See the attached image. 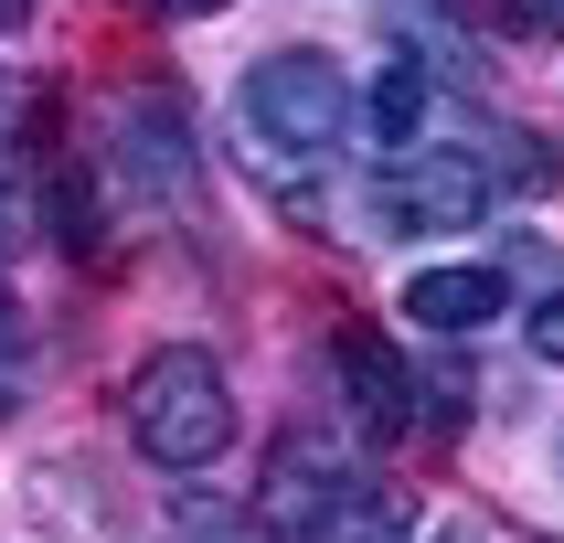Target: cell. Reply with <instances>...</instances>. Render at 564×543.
<instances>
[{"label":"cell","mask_w":564,"mask_h":543,"mask_svg":"<svg viewBox=\"0 0 564 543\" xmlns=\"http://www.w3.org/2000/svg\"><path fill=\"white\" fill-rule=\"evenodd\" d=\"M160 11H171V22H203V11H224V0H160Z\"/></svg>","instance_id":"cell-18"},{"label":"cell","mask_w":564,"mask_h":543,"mask_svg":"<svg viewBox=\"0 0 564 543\" xmlns=\"http://www.w3.org/2000/svg\"><path fill=\"white\" fill-rule=\"evenodd\" d=\"M341 383H351V415H362L373 437H405L415 426V373L383 341H341Z\"/></svg>","instance_id":"cell-8"},{"label":"cell","mask_w":564,"mask_h":543,"mask_svg":"<svg viewBox=\"0 0 564 543\" xmlns=\"http://www.w3.org/2000/svg\"><path fill=\"white\" fill-rule=\"evenodd\" d=\"M447 118V75H426V64H383L373 75V96H362V139L373 150H426V128Z\"/></svg>","instance_id":"cell-7"},{"label":"cell","mask_w":564,"mask_h":543,"mask_svg":"<svg viewBox=\"0 0 564 543\" xmlns=\"http://www.w3.org/2000/svg\"><path fill=\"white\" fill-rule=\"evenodd\" d=\"M43 128H54V86H43L32 64H0V150H22Z\"/></svg>","instance_id":"cell-9"},{"label":"cell","mask_w":564,"mask_h":543,"mask_svg":"<svg viewBox=\"0 0 564 543\" xmlns=\"http://www.w3.org/2000/svg\"><path fill=\"white\" fill-rule=\"evenodd\" d=\"M373 479H362V458H351L341 437H319V426H288L278 447H267V479H256V533L267 543H319L330 522H341L351 501H362Z\"/></svg>","instance_id":"cell-3"},{"label":"cell","mask_w":564,"mask_h":543,"mask_svg":"<svg viewBox=\"0 0 564 543\" xmlns=\"http://www.w3.org/2000/svg\"><path fill=\"white\" fill-rule=\"evenodd\" d=\"M533 351H543V362H564V298H543V309H533Z\"/></svg>","instance_id":"cell-16"},{"label":"cell","mask_w":564,"mask_h":543,"mask_svg":"<svg viewBox=\"0 0 564 543\" xmlns=\"http://www.w3.org/2000/svg\"><path fill=\"white\" fill-rule=\"evenodd\" d=\"M32 394V330H22V309H11V287H0V415Z\"/></svg>","instance_id":"cell-11"},{"label":"cell","mask_w":564,"mask_h":543,"mask_svg":"<svg viewBox=\"0 0 564 543\" xmlns=\"http://www.w3.org/2000/svg\"><path fill=\"white\" fill-rule=\"evenodd\" d=\"M32 22V0H0V32H22Z\"/></svg>","instance_id":"cell-19"},{"label":"cell","mask_w":564,"mask_h":543,"mask_svg":"<svg viewBox=\"0 0 564 543\" xmlns=\"http://www.w3.org/2000/svg\"><path fill=\"white\" fill-rule=\"evenodd\" d=\"M479 214H490V171L469 150H405V160H383L362 235H469Z\"/></svg>","instance_id":"cell-4"},{"label":"cell","mask_w":564,"mask_h":543,"mask_svg":"<svg viewBox=\"0 0 564 543\" xmlns=\"http://www.w3.org/2000/svg\"><path fill=\"white\" fill-rule=\"evenodd\" d=\"M22 235H32V192H22V182H11V171H0V256L22 246Z\"/></svg>","instance_id":"cell-14"},{"label":"cell","mask_w":564,"mask_h":543,"mask_svg":"<svg viewBox=\"0 0 564 543\" xmlns=\"http://www.w3.org/2000/svg\"><path fill=\"white\" fill-rule=\"evenodd\" d=\"M394 32H415V43H437V54H426V75H447V64H469V32L447 22V0H394Z\"/></svg>","instance_id":"cell-10"},{"label":"cell","mask_w":564,"mask_h":543,"mask_svg":"<svg viewBox=\"0 0 564 543\" xmlns=\"http://www.w3.org/2000/svg\"><path fill=\"white\" fill-rule=\"evenodd\" d=\"M128 447L150 469H171V479L214 469L224 447H235V383H224V362L203 341H160L128 373Z\"/></svg>","instance_id":"cell-1"},{"label":"cell","mask_w":564,"mask_h":543,"mask_svg":"<svg viewBox=\"0 0 564 543\" xmlns=\"http://www.w3.org/2000/svg\"><path fill=\"white\" fill-rule=\"evenodd\" d=\"M107 171H118V192L139 203V214H171L192 192V118L171 86H139L118 96V139H107Z\"/></svg>","instance_id":"cell-5"},{"label":"cell","mask_w":564,"mask_h":543,"mask_svg":"<svg viewBox=\"0 0 564 543\" xmlns=\"http://www.w3.org/2000/svg\"><path fill=\"white\" fill-rule=\"evenodd\" d=\"M235 128H246V160H267V182H288L299 160H330L362 128V96L341 86L330 54H267L235 96Z\"/></svg>","instance_id":"cell-2"},{"label":"cell","mask_w":564,"mask_h":543,"mask_svg":"<svg viewBox=\"0 0 564 543\" xmlns=\"http://www.w3.org/2000/svg\"><path fill=\"white\" fill-rule=\"evenodd\" d=\"M426 543H501V533H490V522H437Z\"/></svg>","instance_id":"cell-17"},{"label":"cell","mask_w":564,"mask_h":543,"mask_svg":"<svg viewBox=\"0 0 564 543\" xmlns=\"http://www.w3.org/2000/svg\"><path fill=\"white\" fill-rule=\"evenodd\" d=\"M511 32H564V0H501Z\"/></svg>","instance_id":"cell-15"},{"label":"cell","mask_w":564,"mask_h":543,"mask_svg":"<svg viewBox=\"0 0 564 543\" xmlns=\"http://www.w3.org/2000/svg\"><path fill=\"white\" fill-rule=\"evenodd\" d=\"M522 298H511L501 267H415L405 278V319L426 330V341H469V330H490V319H511Z\"/></svg>","instance_id":"cell-6"},{"label":"cell","mask_w":564,"mask_h":543,"mask_svg":"<svg viewBox=\"0 0 564 543\" xmlns=\"http://www.w3.org/2000/svg\"><path fill=\"white\" fill-rule=\"evenodd\" d=\"M319 543H405V522H394V511H383L373 490H362V501H351V511H341V522H330Z\"/></svg>","instance_id":"cell-13"},{"label":"cell","mask_w":564,"mask_h":543,"mask_svg":"<svg viewBox=\"0 0 564 543\" xmlns=\"http://www.w3.org/2000/svg\"><path fill=\"white\" fill-rule=\"evenodd\" d=\"M182 543H256L246 511H224L214 490H182Z\"/></svg>","instance_id":"cell-12"}]
</instances>
